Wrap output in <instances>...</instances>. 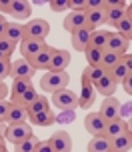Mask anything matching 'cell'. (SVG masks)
I'll list each match as a JSON object with an SVG mask.
<instances>
[{"label": "cell", "mask_w": 132, "mask_h": 152, "mask_svg": "<svg viewBox=\"0 0 132 152\" xmlns=\"http://www.w3.org/2000/svg\"><path fill=\"white\" fill-rule=\"evenodd\" d=\"M70 84V74L66 70H48L46 74L40 78V88L44 92H56V90H62V88H68Z\"/></svg>", "instance_id": "1"}, {"label": "cell", "mask_w": 132, "mask_h": 152, "mask_svg": "<svg viewBox=\"0 0 132 152\" xmlns=\"http://www.w3.org/2000/svg\"><path fill=\"white\" fill-rule=\"evenodd\" d=\"M30 136H34L32 132V126L28 122H20V124H6V132H4V138L12 144H18V142H24Z\"/></svg>", "instance_id": "2"}, {"label": "cell", "mask_w": 132, "mask_h": 152, "mask_svg": "<svg viewBox=\"0 0 132 152\" xmlns=\"http://www.w3.org/2000/svg\"><path fill=\"white\" fill-rule=\"evenodd\" d=\"M52 104L58 106L60 110H76L78 108V94L72 92L70 88L52 92Z\"/></svg>", "instance_id": "3"}, {"label": "cell", "mask_w": 132, "mask_h": 152, "mask_svg": "<svg viewBox=\"0 0 132 152\" xmlns=\"http://www.w3.org/2000/svg\"><path fill=\"white\" fill-rule=\"evenodd\" d=\"M126 2L122 0H104V8H106V24H114L116 26L122 18L126 16Z\"/></svg>", "instance_id": "4"}, {"label": "cell", "mask_w": 132, "mask_h": 152, "mask_svg": "<svg viewBox=\"0 0 132 152\" xmlns=\"http://www.w3.org/2000/svg\"><path fill=\"white\" fill-rule=\"evenodd\" d=\"M48 32H50V24L44 18H34L28 24H24V36L26 38H40L46 40Z\"/></svg>", "instance_id": "5"}, {"label": "cell", "mask_w": 132, "mask_h": 152, "mask_svg": "<svg viewBox=\"0 0 132 152\" xmlns=\"http://www.w3.org/2000/svg\"><path fill=\"white\" fill-rule=\"evenodd\" d=\"M46 46H48L46 40H40V38H24L22 42H20V54H22L24 60H32Z\"/></svg>", "instance_id": "6"}, {"label": "cell", "mask_w": 132, "mask_h": 152, "mask_svg": "<svg viewBox=\"0 0 132 152\" xmlns=\"http://www.w3.org/2000/svg\"><path fill=\"white\" fill-rule=\"evenodd\" d=\"M52 152H72V138L66 130H56L50 136Z\"/></svg>", "instance_id": "7"}, {"label": "cell", "mask_w": 132, "mask_h": 152, "mask_svg": "<svg viewBox=\"0 0 132 152\" xmlns=\"http://www.w3.org/2000/svg\"><path fill=\"white\" fill-rule=\"evenodd\" d=\"M92 28L86 24L84 28H78L76 32H72V46H74V50L84 54V50L90 46V36H92Z\"/></svg>", "instance_id": "8"}, {"label": "cell", "mask_w": 132, "mask_h": 152, "mask_svg": "<svg viewBox=\"0 0 132 152\" xmlns=\"http://www.w3.org/2000/svg\"><path fill=\"white\" fill-rule=\"evenodd\" d=\"M84 128L88 134L92 136H98V134H104V128H106V120L100 116V112H90L84 118Z\"/></svg>", "instance_id": "9"}, {"label": "cell", "mask_w": 132, "mask_h": 152, "mask_svg": "<svg viewBox=\"0 0 132 152\" xmlns=\"http://www.w3.org/2000/svg\"><path fill=\"white\" fill-rule=\"evenodd\" d=\"M128 44H130V40L122 34H118V32H110V38H108V44L104 50H110V52L114 54H120V56H124L128 52Z\"/></svg>", "instance_id": "10"}, {"label": "cell", "mask_w": 132, "mask_h": 152, "mask_svg": "<svg viewBox=\"0 0 132 152\" xmlns=\"http://www.w3.org/2000/svg\"><path fill=\"white\" fill-rule=\"evenodd\" d=\"M80 94H78V108H90L96 102V88L90 82H80Z\"/></svg>", "instance_id": "11"}, {"label": "cell", "mask_w": 132, "mask_h": 152, "mask_svg": "<svg viewBox=\"0 0 132 152\" xmlns=\"http://www.w3.org/2000/svg\"><path fill=\"white\" fill-rule=\"evenodd\" d=\"M118 110H120V100L116 96H108V98H104L98 112H100V116L106 122H110V120H114V118H118Z\"/></svg>", "instance_id": "12"}, {"label": "cell", "mask_w": 132, "mask_h": 152, "mask_svg": "<svg viewBox=\"0 0 132 152\" xmlns=\"http://www.w3.org/2000/svg\"><path fill=\"white\" fill-rule=\"evenodd\" d=\"M34 66H32L28 60H24V58H18V60L12 62V72H10V76L14 78V80H18V78H30L34 76Z\"/></svg>", "instance_id": "13"}, {"label": "cell", "mask_w": 132, "mask_h": 152, "mask_svg": "<svg viewBox=\"0 0 132 152\" xmlns=\"http://www.w3.org/2000/svg\"><path fill=\"white\" fill-rule=\"evenodd\" d=\"M32 14V4L26 2V0H12L10 4V16H14L16 22H22V20H28Z\"/></svg>", "instance_id": "14"}, {"label": "cell", "mask_w": 132, "mask_h": 152, "mask_svg": "<svg viewBox=\"0 0 132 152\" xmlns=\"http://www.w3.org/2000/svg\"><path fill=\"white\" fill-rule=\"evenodd\" d=\"M54 50L56 48H52V46L48 44L42 52H38L32 60H28L34 66V70H48L50 68V60H52V54H54Z\"/></svg>", "instance_id": "15"}, {"label": "cell", "mask_w": 132, "mask_h": 152, "mask_svg": "<svg viewBox=\"0 0 132 152\" xmlns=\"http://www.w3.org/2000/svg\"><path fill=\"white\" fill-rule=\"evenodd\" d=\"M62 26H64V30L70 32V34L76 32L78 28H84L86 26V12H70V14L64 18Z\"/></svg>", "instance_id": "16"}, {"label": "cell", "mask_w": 132, "mask_h": 152, "mask_svg": "<svg viewBox=\"0 0 132 152\" xmlns=\"http://www.w3.org/2000/svg\"><path fill=\"white\" fill-rule=\"evenodd\" d=\"M106 74H108V72L102 68V66H86V68L82 70L80 82H90V84H94V86H96V84L100 82Z\"/></svg>", "instance_id": "17"}, {"label": "cell", "mask_w": 132, "mask_h": 152, "mask_svg": "<svg viewBox=\"0 0 132 152\" xmlns=\"http://www.w3.org/2000/svg\"><path fill=\"white\" fill-rule=\"evenodd\" d=\"M70 64V52L68 50H60V48H56L54 54H52V60H50V68L48 70H56V72H60V70H66Z\"/></svg>", "instance_id": "18"}, {"label": "cell", "mask_w": 132, "mask_h": 152, "mask_svg": "<svg viewBox=\"0 0 132 152\" xmlns=\"http://www.w3.org/2000/svg\"><path fill=\"white\" fill-rule=\"evenodd\" d=\"M30 88H34L30 78H18V80H14L12 86H10V102H16V100L20 98L22 94H26Z\"/></svg>", "instance_id": "19"}, {"label": "cell", "mask_w": 132, "mask_h": 152, "mask_svg": "<svg viewBox=\"0 0 132 152\" xmlns=\"http://www.w3.org/2000/svg\"><path fill=\"white\" fill-rule=\"evenodd\" d=\"M28 120V110L20 104H10V110H8V116H6V124H20V122H26Z\"/></svg>", "instance_id": "20"}, {"label": "cell", "mask_w": 132, "mask_h": 152, "mask_svg": "<svg viewBox=\"0 0 132 152\" xmlns=\"http://www.w3.org/2000/svg\"><path fill=\"white\" fill-rule=\"evenodd\" d=\"M112 150V140L104 134L92 136V140L88 142V152H110Z\"/></svg>", "instance_id": "21"}, {"label": "cell", "mask_w": 132, "mask_h": 152, "mask_svg": "<svg viewBox=\"0 0 132 152\" xmlns=\"http://www.w3.org/2000/svg\"><path fill=\"white\" fill-rule=\"evenodd\" d=\"M86 24L98 30L100 24H106V8H98V10H86Z\"/></svg>", "instance_id": "22"}, {"label": "cell", "mask_w": 132, "mask_h": 152, "mask_svg": "<svg viewBox=\"0 0 132 152\" xmlns=\"http://www.w3.org/2000/svg\"><path fill=\"white\" fill-rule=\"evenodd\" d=\"M126 130H128V128H126V122L122 120V118H114V120L106 122L104 136H108L110 140H112V138H116V136H120V134H124Z\"/></svg>", "instance_id": "23"}, {"label": "cell", "mask_w": 132, "mask_h": 152, "mask_svg": "<svg viewBox=\"0 0 132 152\" xmlns=\"http://www.w3.org/2000/svg\"><path fill=\"white\" fill-rule=\"evenodd\" d=\"M4 38L12 40L14 44L22 42L24 38V24H18V22H8L6 24V32H4Z\"/></svg>", "instance_id": "24"}, {"label": "cell", "mask_w": 132, "mask_h": 152, "mask_svg": "<svg viewBox=\"0 0 132 152\" xmlns=\"http://www.w3.org/2000/svg\"><path fill=\"white\" fill-rule=\"evenodd\" d=\"M116 86H118V84L114 82V78H112L110 74H106V76H104V78L100 80V82L94 86V88H96V92H98V94H102L104 98H108V96H114V90H116Z\"/></svg>", "instance_id": "25"}, {"label": "cell", "mask_w": 132, "mask_h": 152, "mask_svg": "<svg viewBox=\"0 0 132 152\" xmlns=\"http://www.w3.org/2000/svg\"><path fill=\"white\" fill-rule=\"evenodd\" d=\"M132 148V134L126 130L124 134L112 138V150L114 152H128Z\"/></svg>", "instance_id": "26"}, {"label": "cell", "mask_w": 132, "mask_h": 152, "mask_svg": "<svg viewBox=\"0 0 132 152\" xmlns=\"http://www.w3.org/2000/svg\"><path fill=\"white\" fill-rule=\"evenodd\" d=\"M28 120L34 124V126H50L56 122V116L52 110H46V112H38V114H30Z\"/></svg>", "instance_id": "27"}, {"label": "cell", "mask_w": 132, "mask_h": 152, "mask_svg": "<svg viewBox=\"0 0 132 152\" xmlns=\"http://www.w3.org/2000/svg\"><path fill=\"white\" fill-rule=\"evenodd\" d=\"M108 38H110V32L108 30H94L92 36H90V46L92 48H98V50H104L106 44H108Z\"/></svg>", "instance_id": "28"}, {"label": "cell", "mask_w": 132, "mask_h": 152, "mask_svg": "<svg viewBox=\"0 0 132 152\" xmlns=\"http://www.w3.org/2000/svg\"><path fill=\"white\" fill-rule=\"evenodd\" d=\"M118 62H122V56H120V54H114V52H110V50H104V52H102V64L100 66L106 70V72H110Z\"/></svg>", "instance_id": "29"}, {"label": "cell", "mask_w": 132, "mask_h": 152, "mask_svg": "<svg viewBox=\"0 0 132 152\" xmlns=\"http://www.w3.org/2000/svg\"><path fill=\"white\" fill-rule=\"evenodd\" d=\"M102 52H104V50H98V48L88 46L84 50V58H86V62H88V66H100L102 64Z\"/></svg>", "instance_id": "30"}, {"label": "cell", "mask_w": 132, "mask_h": 152, "mask_svg": "<svg viewBox=\"0 0 132 152\" xmlns=\"http://www.w3.org/2000/svg\"><path fill=\"white\" fill-rule=\"evenodd\" d=\"M122 58H124V56H122ZM108 74L112 76V78H114V82H116V84H122V82H124V78L128 76V68H126L124 60H122V62H118V64H116V66H114L112 70H110Z\"/></svg>", "instance_id": "31"}, {"label": "cell", "mask_w": 132, "mask_h": 152, "mask_svg": "<svg viewBox=\"0 0 132 152\" xmlns=\"http://www.w3.org/2000/svg\"><path fill=\"white\" fill-rule=\"evenodd\" d=\"M38 96H40L38 92L34 90V88H30V90L26 92V94H22V96H20V98L16 100L14 104H20V106H24V108H26V110H28V108H30L32 104H34V102H36V100H38Z\"/></svg>", "instance_id": "32"}, {"label": "cell", "mask_w": 132, "mask_h": 152, "mask_svg": "<svg viewBox=\"0 0 132 152\" xmlns=\"http://www.w3.org/2000/svg\"><path fill=\"white\" fill-rule=\"evenodd\" d=\"M46 110H50V100L46 96H38V100L28 108V116L30 114H38V112H46Z\"/></svg>", "instance_id": "33"}, {"label": "cell", "mask_w": 132, "mask_h": 152, "mask_svg": "<svg viewBox=\"0 0 132 152\" xmlns=\"http://www.w3.org/2000/svg\"><path fill=\"white\" fill-rule=\"evenodd\" d=\"M36 144H38V138H36V136H30L28 140L14 144V152H34Z\"/></svg>", "instance_id": "34"}, {"label": "cell", "mask_w": 132, "mask_h": 152, "mask_svg": "<svg viewBox=\"0 0 132 152\" xmlns=\"http://www.w3.org/2000/svg\"><path fill=\"white\" fill-rule=\"evenodd\" d=\"M116 32H118V34H122V36H126L128 40H130V36H132V20L128 18V16H124V18L116 24Z\"/></svg>", "instance_id": "35"}, {"label": "cell", "mask_w": 132, "mask_h": 152, "mask_svg": "<svg viewBox=\"0 0 132 152\" xmlns=\"http://www.w3.org/2000/svg\"><path fill=\"white\" fill-rule=\"evenodd\" d=\"M14 50H16V44L12 42V40H8V38H0V52H2L4 58H10V56L14 54Z\"/></svg>", "instance_id": "36"}, {"label": "cell", "mask_w": 132, "mask_h": 152, "mask_svg": "<svg viewBox=\"0 0 132 152\" xmlns=\"http://www.w3.org/2000/svg\"><path fill=\"white\" fill-rule=\"evenodd\" d=\"M12 72V62L10 58H0V82H4Z\"/></svg>", "instance_id": "37"}, {"label": "cell", "mask_w": 132, "mask_h": 152, "mask_svg": "<svg viewBox=\"0 0 132 152\" xmlns=\"http://www.w3.org/2000/svg\"><path fill=\"white\" fill-rule=\"evenodd\" d=\"M48 8L52 12H62V10L68 8V0H50L48 2Z\"/></svg>", "instance_id": "38"}, {"label": "cell", "mask_w": 132, "mask_h": 152, "mask_svg": "<svg viewBox=\"0 0 132 152\" xmlns=\"http://www.w3.org/2000/svg\"><path fill=\"white\" fill-rule=\"evenodd\" d=\"M68 8L72 12H86V0H68Z\"/></svg>", "instance_id": "39"}, {"label": "cell", "mask_w": 132, "mask_h": 152, "mask_svg": "<svg viewBox=\"0 0 132 152\" xmlns=\"http://www.w3.org/2000/svg\"><path fill=\"white\" fill-rule=\"evenodd\" d=\"M118 118H122L124 122H128L132 118V102L130 104H124V106H120V110H118Z\"/></svg>", "instance_id": "40"}, {"label": "cell", "mask_w": 132, "mask_h": 152, "mask_svg": "<svg viewBox=\"0 0 132 152\" xmlns=\"http://www.w3.org/2000/svg\"><path fill=\"white\" fill-rule=\"evenodd\" d=\"M72 120H74V110H62L60 116H56V122H62V124H68Z\"/></svg>", "instance_id": "41"}, {"label": "cell", "mask_w": 132, "mask_h": 152, "mask_svg": "<svg viewBox=\"0 0 132 152\" xmlns=\"http://www.w3.org/2000/svg\"><path fill=\"white\" fill-rule=\"evenodd\" d=\"M10 104H12V102H8V100H0V122H6Z\"/></svg>", "instance_id": "42"}, {"label": "cell", "mask_w": 132, "mask_h": 152, "mask_svg": "<svg viewBox=\"0 0 132 152\" xmlns=\"http://www.w3.org/2000/svg\"><path fill=\"white\" fill-rule=\"evenodd\" d=\"M34 152H52V144H50V140H38V144H36Z\"/></svg>", "instance_id": "43"}, {"label": "cell", "mask_w": 132, "mask_h": 152, "mask_svg": "<svg viewBox=\"0 0 132 152\" xmlns=\"http://www.w3.org/2000/svg\"><path fill=\"white\" fill-rule=\"evenodd\" d=\"M104 8V0H86V10H98Z\"/></svg>", "instance_id": "44"}, {"label": "cell", "mask_w": 132, "mask_h": 152, "mask_svg": "<svg viewBox=\"0 0 132 152\" xmlns=\"http://www.w3.org/2000/svg\"><path fill=\"white\" fill-rule=\"evenodd\" d=\"M122 88L128 96H132V72H128V76L124 78V82H122Z\"/></svg>", "instance_id": "45"}, {"label": "cell", "mask_w": 132, "mask_h": 152, "mask_svg": "<svg viewBox=\"0 0 132 152\" xmlns=\"http://www.w3.org/2000/svg\"><path fill=\"white\" fill-rule=\"evenodd\" d=\"M8 94H10V86H6V82H0V100H6Z\"/></svg>", "instance_id": "46"}, {"label": "cell", "mask_w": 132, "mask_h": 152, "mask_svg": "<svg viewBox=\"0 0 132 152\" xmlns=\"http://www.w3.org/2000/svg\"><path fill=\"white\" fill-rule=\"evenodd\" d=\"M10 4L12 2H0V12L2 14H10Z\"/></svg>", "instance_id": "47"}, {"label": "cell", "mask_w": 132, "mask_h": 152, "mask_svg": "<svg viewBox=\"0 0 132 152\" xmlns=\"http://www.w3.org/2000/svg\"><path fill=\"white\" fill-rule=\"evenodd\" d=\"M124 64H126V68H128V72H132V54H124Z\"/></svg>", "instance_id": "48"}, {"label": "cell", "mask_w": 132, "mask_h": 152, "mask_svg": "<svg viewBox=\"0 0 132 152\" xmlns=\"http://www.w3.org/2000/svg\"><path fill=\"white\" fill-rule=\"evenodd\" d=\"M6 20L2 18V14H0V38H4V32H6Z\"/></svg>", "instance_id": "49"}, {"label": "cell", "mask_w": 132, "mask_h": 152, "mask_svg": "<svg viewBox=\"0 0 132 152\" xmlns=\"http://www.w3.org/2000/svg\"><path fill=\"white\" fill-rule=\"evenodd\" d=\"M126 16H128V18L132 20V2L128 4V6H126Z\"/></svg>", "instance_id": "50"}, {"label": "cell", "mask_w": 132, "mask_h": 152, "mask_svg": "<svg viewBox=\"0 0 132 152\" xmlns=\"http://www.w3.org/2000/svg\"><path fill=\"white\" fill-rule=\"evenodd\" d=\"M4 132H6V126H4V122H0V138H4Z\"/></svg>", "instance_id": "51"}, {"label": "cell", "mask_w": 132, "mask_h": 152, "mask_svg": "<svg viewBox=\"0 0 132 152\" xmlns=\"http://www.w3.org/2000/svg\"><path fill=\"white\" fill-rule=\"evenodd\" d=\"M6 148V138H0V152Z\"/></svg>", "instance_id": "52"}, {"label": "cell", "mask_w": 132, "mask_h": 152, "mask_svg": "<svg viewBox=\"0 0 132 152\" xmlns=\"http://www.w3.org/2000/svg\"><path fill=\"white\" fill-rule=\"evenodd\" d=\"M126 128H128V132H130V134H132V118H130V120H128V122H126Z\"/></svg>", "instance_id": "53"}, {"label": "cell", "mask_w": 132, "mask_h": 152, "mask_svg": "<svg viewBox=\"0 0 132 152\" xmlns=\"http://www.w3.org/2000/svg\"><path fill=\"white\" fill-rule=\"evenodd\" d=\"M0 58H4V56H2V52H0Z\"/></svg>", "instance_id": "54"}, {"label": "cell", "mask_w": 132, "mask_h": 152, "mask_svg": "<svg viewBox=\"0 0 132 152\" xmlns=\"http://www.w3.org/2000/svg\"><path fill=\"white\" fill-rule=\"evenodd\" d=\"M2 152H8V150H6V148H4V150H2Z\"/></svg>", "instance_id": "55"}, {"label": "cell", "mask_w": 132, "mask_h": 152, "mask_svg": "<svg viewBox=\"0 0 132 152\" xmlns=\"http://www.w3.org/2000/svg\"><path fill=\"white\" fill-rule=\"evenodd\" d=\"M110 152H114V150H110Z\"/></svg>", "instance_id": "56"}, {"label": "cell", "mask_w": 132, "mask_h": 152, "mask_svg": "<svg viewBox=\"0 0 132 152\" xmlns=\"http://www.w3.org/2000/svg\"><path fill=\"white\" fill-rule=\"evenodd\" d=\"M130 40H132V36H130Z\"/></svg>", "instance_id": "57"}]
</instances>
